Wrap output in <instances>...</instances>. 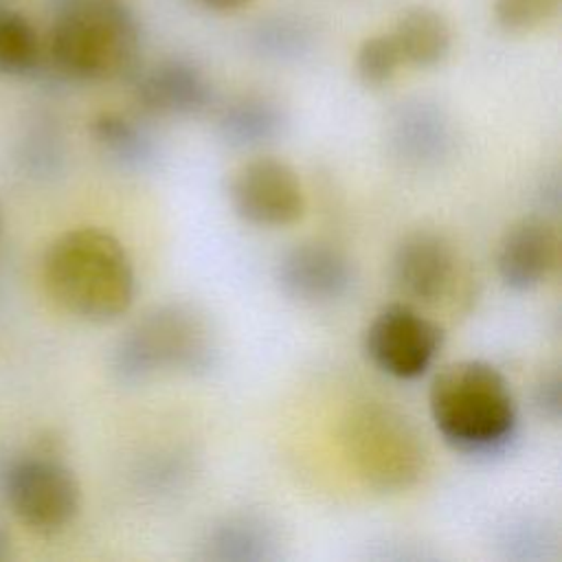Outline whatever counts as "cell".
Segmentation results:
<instances>
[{
	"instance_id": "1",
	"label": "cell",
	"mask_w": 562,
	"mask_h": 562,
	"mask_svg": "<svg viewBox=\"0 0 562 562\" xmlns=\"http://www.w3.org/2000/svg\"><path fill=\"white\" fill-rule=\"evenodd\" d=\"M140 40V24L121 0H57L44 40V72L70 83L132 79Z\"/></svg>"
},
{
	"instance_id": "2",
	"label": "cell",
	"mask_w": 562,
	"mask_h": 562,
	"mask_svg": "<svg viewBox=\"0 0 562 562\" xmlns=\"http://www.w3.org/2000/svg\"><path fill=\"white\" fill-rule=\"evenodd\" d=\"M42 277L50 299L86 323L116 321L136 294L130 252L112 233L97 226L57 235L46 248Z\"/></svg>"
},
{
	"instance_id": "3",
	"label": "cell",
	"mask_w": 562,
	"mask_h": 562,
	"mask_svg": "<svg viewBox=\"0 0 562 562\" xmlns=\"http://www.w3.org/2000/svg\"><path fill=\"white\" fill-rule=\"evenodd\" d=\"M428 408L441 439L472 457L505 450L518 426L516 400L505 375L474 358L450 362L435 375Z\"/></svg>"
},
{
	"instance_id": "4",
	"label": "cell",
	"mask_w": 562,
	"mask_h": 562,
	"mask_svg": "<svg viewBox=\"0 0 562 562\" xmlns=\"http://www.w3.org/2000/svg\"><path fill=\"white\" fill-rule=\"evenodd\" d=\"M220 353L209 316L193 303L167 301L143 312L116 340L112 371L136 384L160 373H206Z\"/></svg>"
},
{
	"instance_id": "5",
	"label": "cell",
	"mask_w": 562,
	"mask_h": 562,
	"mask_svg": "<svg viewBox=\"0 0 562 562\" xmlns=\"http://www.w3.org/2000/svg\"><path fill=\"white\" fill-rule=\"evenodd\" d=\"M340 441L356 476L378 492H404L424 474V441L415 424L391 406H356L342 422Z\"/></svg>"
},
{
	"instance_id": "6",
	"label": "cell",
	"mask_w": 562,
	"mask_h": 562,
	"mask_svg": "<svg viewBox=\"0 0 562 562\" xmlns=\"http://www.w3.org/2000/svg\"><path fill=\"white\" fill-rule=\"evenodd\" d=\"M2 494L15 518L40 536L64 531L81 509L75 472L46 452L11 461L2 472Z\"/></svg>"
},
{
	"instance_id": "7",
	"label": "cell",
	"mask_w": 562,
	"mask_h": 562,
	"mask_svg": "<svg viewBox=\"0 0 562 562\" xmlns=\"http://www.w3.org/2000/svg\"><path fill=\"white\" fill-rule=\"evenodd\" d=\"M443 345V329L408 303L382 307L364 329V353L371 364L397 380L428 371Z\"/></svg>"
},
{
	"instance_id": "8",
	"label": "cell",
	"mask_w": 562,
	"mask_h": 562,
	"mask_svg": "<svg viewBox=\"0 0 562 562\" xmlns=\"http://www.w3.org/2000/svg\"><path fill=\"white\" fill-rule=\"evenodd\" d=\"M228 202L239 220L263 228L290 226L305 213L299 173L274 156H257L239 165L228 178Z\"/></svg>"
},
{
	"instance_id": "9",
	"label": "cell",
	"mask_w": 562,
	"mask_h": 562,
	"mask_svg": "<svg viewBox=\"0 0 562 562\" xmlns=\"http://www.w3.org/2000/svg\"><path fill=\"white\" fill-rule=\"evenodd\" d=\"M274 281L288 299L301 305H329L349 292L353 268L336 246L301 241L279 257Z\"/></svg>"
},
{
	"instance_id": "10",
	"label": "cell",
	"mask_w": 562,
	"mask_h": 562,
	"mask_svg": "<svg viewBox=\"0 0 562 562\" xmlns=\"http://www.w3.org/2000/svg\"><path fill=\"white\" fill-rule=\"evenodd\" d=\"M459 274L452 244L435 231L406 233L391 257V279L397 292L415 303H437L450 294Z\"/></svg>"
},
{
	"instance_id": "11",
	"label": "cell",
	"mask_w": 562,
	"mask_h": 562,
	"mask_svg": "<svg viewBox=\"0 0 562 562\" xmlns=\"http://www.w3.org/2000/svg\"><path fill=\"white\" fill-rule=\"evenodd\" d=\"M134 101L143 114L160 119L195 116L213 103L206 75L191 61L162 59L132 75Z\"/></svg>"
},
{
	"instance_id": "12",
	"label": "cell",
	"mask_w": 562,
	"mask_h": 562,
	"mask_svg": "<svg viewBox=\"0 0 562 562\" xmlns=\"http://www.w3.org/2000/svg\"><path fill=\"white\" fill-rule=\"evenodd\" d=\"M560 266V237L544 217L512 224L498 241L496 272L514 292H529L547 283Z\"/></svg>"
},
{
	"instance_id": "13",
	"label": "cell",
	"mask_w": 562,
	"mask_h": 562,
	"mask_svg": "<svg viewBox=\"0 0 562 562\" xmlns=\"http://www.w3.org/2000/svg\"><path fill=\"white\" fill-rule=\"evenodd\" d=\"M389 145L404 162L432 165L450 147L448 119L432 103H402L389 121Z\"/></svg>"
},
{
	"instance_id": "14",
	"label": "cell",
	"mask_w": 562,
	"mask_h": 562,
	"mask_svg": "<svg viewBox=\"0 0 562 562\" xmlns=\"http://www.w3.org/2000/svg\"><path fill=\"white\" fill-rule=\"evenodd\" d=\"M202 555L215 562H266L277 558L274 529L257 516H228L206 533Z\"/></svg>"
},
{
	"instance_id": "15",
	"label": "cell",
	"mask_w": 562,
	"mask_h": 562,
	"mask_svg": "<svg viewBox=\"0 0 562 562\" xmlns=\"http://www.w3.org/2000/svg\"><path fill=\"white\" fill-rule=\"evenodd\" d=\"M283 127V110L272 99L259 94L237 97L217 112V134L235 149L268 145L281 136Z\"/></svg>"
},
{
	"instance_id": "16",
	"label": "cell",
	"mask_w": 562,
	"mask_h": 562,
	"mask_svg": "<svg viewBox=\"0 0 562 562\" xmlns=\"http://www.w3.org/2000/svg\"><path fill=\"white\" fill-rule=\"evenodd\" d=\"M90 136L99 151L119 169L147 171L158 160L154 136L121 112H99L90 121Z\"/></svg>"
},
{
	"instance_id": "17",
	"label": "cell",
	"mask_w": 562,
	"mask_h": 562,
	"mask_svg": "<svg viewBox=\"0 0 562 562\" xmlns=\"http://www.w3.org/2000/svg\"><path fill=\"white\" fill-rule=\"evenodd\" d=\"M391 35L400 48L402 61L415 68H432L441 64L452 44L450 24L430 7H413L402 13Z\"/></svg>"
},
{
	"instance_id": "18",
	"label": "cell",
	"mask_w": 562,
	"mask_h": 562,
	"mask_svg": "<svg viewBox=\"0 0 562 562\" xmlns=\"http://www.w3.org/2000/svg\"><path fill=\"white\" fill-rule=\"evenodd\" d=\"M44 40L35 24L9 0H0V75L31 79L44 75Z\"/></svg>"
},
{
	"instance_id": "19",
	"label": "cell",
	"mask_w": 562,
	"mask_h": 562,
	"mask_svg": "<svg viewBox=\"0 0 562 562\" xmlns=\"http://www.w3.org/2000/svg\"><path fill=\"white\" fill-rule=\"evenodd\" d=\"M402 55L393 35H373L364 40L356 53V72L364 86L380 88L389 83L400 68Z\"/></svg>"
},
{
	"instance_id": "20",
	"label": "cell",
	"mask_w": 562,
	"mask_h": 562,
	"mask_svg": "<svg viewBox=\"0 0 562 562\" xmlns=\"http://www.w3.org/2000/svg\"><path fill=\"white\" fill-rule=\"evenodd\" d=\"M22 160L26 169L37 176H50L59 169L64 160V145L59 132L55 130V125H50V121L40 119L26 132V138L22 143Z\"/></svg>"
},
{
	"instance_id": "21",
	"label": "cell",
	"mask_w": 562,
	"mask_h": 562,
	"mask_svg": "<svg viewBox=\"0 0 562 562\" xmlns=\"http://www.w3.org/2000/svg\"><path fill=\"white\" fill-rule=\"evenodd\" d=\"M560 7V0H494V13L503 29L522 33L549 20Z\"/></svg>"
},
{
	"instance_id": "22",
	"label": "cell",
	"mask_w": 562,
	"mask_h": 562,
	"mask_svg": "<svg viewBox=\"0 0 562 562\" xmlns=\"http://www.w3.org/2000/svg\"><path fill=\"white\" fill-rule=\"evenodd\" d=\"M307 37L303 26L288 20H274L259 26L257 33V46L263 55L272 57H292L299 55L305 46Z\"/></svg>"
},
{
	"instance_id": "23",
	"label": "cell",
	"mask_w": 562,
	"mask_h": 562,
	"mask_svg": "<svg viewBox=\"0 0 562 562\" xmlns=\"http://www.w3.org/2000/svg\"><path fill=\"white\" fill-rule=\"evenodd\" d=\"M533 406L536 411L558 424L560 422V413H562V382H560V375L553 371L549 375H544L538 384H536V391H533Z\"/></svg>"
},
{
	"instance_id": "24",
	"label": "cell",
	"mask_w": 562,
	"mask_h": 562,
	"mask_svg": "<svg viewBox=\"0 0 562 562\" xmlns=\"http://www.w3.org/2000/svg\"><path fill=\"white\" fill-rule=\"evenodd\" d=\"M198 2H202L204 7L215 9V11H235V9L244 7L250 0H198Z\"/></svg>"
},
{
	"instance_id": "25",
	"label": "cell",
	"mask_w": 562,
	"mask_h": 562,
	"mask_svg": "<svg viewBox=\"0 0 562 562\" xmlns=\"http://www.w3.org/2000/svg\"><path fill=\"white\" fill-rule=\"evenodd\" d=\"M11 555V536L0 525V560H7Z\"/></svg>"
}]
</instances>
